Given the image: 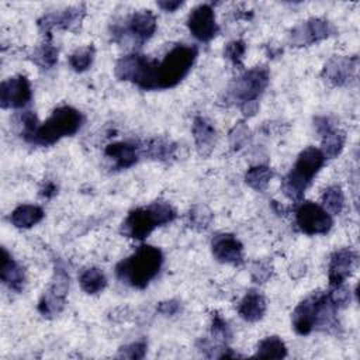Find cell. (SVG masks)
Instances as JSON below:
<instances>
[{
	"instance_id": "cell-14",
	"label": "cell",
	"mask_w": 360,
	"mask_h": 360,
	"mask_svg": "<svg viewBox=\"0 0 360 360\" xmlns=\"http://www.w3.org/2000/svg\"><path fill=\"white\" fill-rule=\"evenodd\" d=\"M211 250L218 262L235 266L243 262V246L231 233H217L211 240Z\"/></svg>"
},
{
	"instance_id": "cell-1",
	"label": "cell",
	"mask_w": 360,
	"mask_h": 360,
	"mask_svg": "<svg viewBox=\"0 0 360 360\" xmlns=\"http://www.w3.org/2000/svg\"><path fill=\"white\" fill-rule=\"evenodd\" d=\"M198 51L194 45L179 44L162 60L152 59L150 90L170 89L180 83L195 62Z\"/></svg>"
},
{
	"instance_id": "cell-30",
	"label": "cell",
	"mask_w": 360,
	"mask_h": 360,
	"mask_svg": "<svg viewBox=\"0 0 360 360\" xmlns=\"http://www.w3.org/2000/svg\"><path fill=\"white\" fill-rule=\"evenodd\" d=\"M32 60L42 69H51L58 60V49L52 44H42L34 52Z\"/></svg>"
},
{
	"instance_id": "cell-25",
	"label": "cell",
	"mask_w": 360,
	"mask_h": 360,
	"mask_svg": "<svg viewBox=\"0 0 360 360\" xmlns=\"http://www.w3.org/2000/svg\"><path fill=\"white\" fill-rule=\"evenodd\" d=\"M345 145V134L339 129H329L322 135V149L321 152L323 153L325 159H332L336 158Z\"/></svg>"
},
{
	"instance_id": "cell-31",
	"label": "cell",
	"mask_w": 360,
	"mask_h": 360,
	"mask_svg": "<svg viewBox=\"0 0 360 360\" xmlns=\"http://www.w3.org/2000/svg\"><path fill=\"white\" fill-rule=\"evenodd\" d=\"M245 51H246V46H245V42L243 41H232L229 42L225 49H224V53L225 56L236 66H242V59H243V55H245Z\"/></svg>"
},
{
	"instance_id": "cell-8",
	"label": "cell",
	"mask_w": 360,
	"mask_h": 360,
	"mask_svg": "<svg viewBox=\"0 0 360 360\" xmlns=\"http://www.w3.org/2000/svg\"><path fill=\"white\" fill-rule=\"evenodd\" d=\"M156 31V17L150 10H141L132 13L125 18L124 25H114L112 37L115 41L124 37H131L136 44L148 41Z\"/></svg>"
},
{
	"instance_id": "cell-20",
	"label": "cell",
	"mask_w": 360,
	"mask_h": 360,
	"mask_svg": "<svg viewBox=\"0 0 360 360\" xmlns=\"http://www.w3.org/2000/svg\"><path fill=\"white\" fill-rule=\"evenodd\" d=\"M193 135L200 153L205 155L212 149L215 141L214 127L202 117H197L193 122Z\"/></svg>"
},
{
	"instance_id": "cell-23",
	"label": "cell",
	"mask_w": 360,
	"mask_h": 360,
	"mask_svg": "<svg viewBox=\"0 0 360 360\" xmlns=\"http://www.w3.org/2000/svg\"><path fill=\"white\" fill-rule=\"evenodd\" d=\"M287 356V347L284 342L277 336H269L260 340L255 357L260 359H283Z\"/></svg>"
},
{
	"instance_id": "cell-7",
	"label": "cell",
	"mask_w": 360,
	"mask_h": 360,
	"mask_svg": "<svg viewBox=\"0 0 360 360\" xmlns=\"http://www.w3.org/2000/svg\"><path fill=\"white\" fill-rule=\"evenodd\" d=\"M269 83V70L266 66H256L238 77L228 89V97L239 105L256 101Z\"/></svg>"
},
{
	"instance_id": "cell-37",
	"label": "cell",
	"mask_w": 360,
	"mask_h": 360,
	"mask_svg": "<svg viewBox=\"0 0 360 360\" xmlns=\"http://www.w3.org/2000/svg\"><path fill=\"white\" fill-rule=\"evenodd\" d=\"M55 194H56V186L52 181H46L45 186L41 188V195H44L46 198H51Z\"/></svg>"
},
{
	"instance_id": "cell-16",
	"label": "cell",
	"mask_w": 360,
	"mask_h": 360,
	"mask_svg": "<svg viewBox=\"0 0 360 360\" xmlns=\"http://www.w3.org/2000/svg\"><path fill=\"white\" fill-rule=\"evenodd\" d=\"M356 69H357L356 58L336 56L325 65L322 75H323L325 80L330 82L332 84L342 86V84H346L347 82H350V79L354 76Z\"/></svg>"
},
{
	"instance_id": "cell-10",
	"label": "cell",
	"mask_w": 360,
	"mask_h": 360,
	"mask_svg": "<svg viewBox=\"0 0 360 360\" xmlns=\"http://www.w3.org/2000/svg\"><path fill=\"white\" fill-rule=\"evenodd\" d=\"M31 97L30 80L22 75L8 77L0 84L1 108H22L31 101Z\"/></svg>"
},
{
	"instance_id": "cell-27",
	"label": "cell",
	"mask_w": 360,
	"mask_h": 360,
	"mask_svg": "<svg viewBox=\"0 0 360 360\" xmlns=\"http://www.w3.org/2000/svg\"><path fill=\"white\" fill-rule=\"evenodd\" d=\"M345 205V195L339 186L328 187L322 194V208L329 214H339Z\"/></svg>"
},
{
	"instance_id": "cell-6",
	"label": "cell",
	"mask_w": 360,
	"mask_h": 360,
	"mask_svg": "<svg viewBox=\"0 0 360 360\" xmlns=\"http://www.w3.org/2000/svg\"><path fill=\"white\" fill-rule=\"evenodd\" d=\"M176 218L174 208L165 201H156L148 207L132 210L122 222L121 233L142 240L156 226L172 222Z\"/></svg>"
},
{
	"instance_id": "cell-36",
	"label": "cell",
	"mask_w": 360,
	"mask_h": 360,
	"mask_svg": "<svg viewBox=\"0 0 360 360\" xmlns=\"http://www.w3.org/2000/svg\"><path fill=\"white\" fill-rule=\"evenodd\" d=\"M183 4V1L180 0H163V1H158V6L165 10V11H174L177 10L180 6Z\"/></svg>"
},
{
	"instance_id": "cell-15",
	"label": "cell",
	"mask_w": 360,
	"mask_h": 360,
	"mask_svg": "<svg viewBox=\"0 0 360 360\" xmlns=\"http://www.w3.org/2000/svg\"><path fill=\"white\" fill-rule=\"evenodd\" d=\"M357 266V255L349 248L335 252L329 263V284L332 288L339 287L353 273Z\"/></svg>"
},
{
	"instance_id": "cell-4",
	"label": "cell",
	"mask_w": 360,
	"mask_h": 360,
	"mask_svg": "<svg viewBox=\"0 0 360 360\" xmlns=\"http://www.w3.org/2000/svg\"><path fill=\"white\" fill-rule=\"evenodd\" d=\"M325 163V156L321 149L315 146L305 148L294 167L290 173L281 180V190L284 195L291 201H301L307 187L311 184L314 176Z\"/></svg>"
},
{
	"instance_id": "cell-18",
	"label": "cell",
	"mask_w": 360,
	"mask_h": 360,
	"mask_svg": "<svg viewBox=\"0 0 360 360\" xmlns=\"http://www.w3.org/2000/svg\"><path fill=\"white\" fill-rule=\"evenodd\" d=\"M141 146L131 142H114L105 148V155L115 162L118 169H128L138 162Z\"/></svg>"
},
{
	"instance_id": "cell-29",
	"label": "cell",
	"mask_w": 360,
	"mask_h": 360,
	"mask_svg": "<svg viewBox=\"0 0 360 360\" xmlns=\"http://www.w3.org/2000/svg\"><path fill=\"white\" fill-rule=\"evenodd\" d=\"M93 59H94V48L91 45H87L80 49H76L69 56V65L76 72H84L91 66Z\"/></svg>"
},
{
	"instance_id": "cell-21",
	"label": "cell",
	"mask_w": 360,
	"mask_h": 360,
	"mask_svg": "<svg viewBox=\"0 0 360 360\" xmlns=\"http://www.w3.org/2000/svg\"><path fill=\"white\" fill-rule=\"evenodd\" d=\"M44 218V211L41 207L38 205H32V204H22L18 205L13 212H11V222L14 226L17 228H31L35 224H38L41 219Z\"/></svg>"
},
{
	"instance_id": "cell-26",
	"label": "cell",
	"mask_w": 360,
	"mask_h": 360,
	"mask_svg": "<svg viewBox=\"0 0 360 360\" xmlns=\"http://www.w3.org/2000/svg\"><path fill=\"white\" fill-rule=\"evenodd\" d=\"M273 177V172L269 166H253L250 167L248 172H246V176H245V180L246 183L255 188L256 191H264L269 181L271 180Z\"/></svg>"
},
{
	"instance_id": "cell-3",
	"label": "cell",
	"mask_w": 360,
	"mask_h": 360,
	"mask_svg": "<svg viewBox=\"0 0 360 360\" xmlns=\"http://www.w3.org/2000/svg\"><path fill=\"white\" fill-rule=\"evenodd\" d=\"M83 124V115L73 107L63 105L51 114V117L38 124V127L25 135L24 138L35 145L49 146L62 139L63 136H70L76 134Z\"/></svg>"
},
{
	"instance_id": "cell-2",
	"label": "cell",
	"mask_w": 360,
	"mask_h": 360,
	"mask_svg": "<svg viewBox=\"0 0 360 360\" xmlns=\"http://www.w3.org/2000/svg\"><path fill=\"white\" fill-rule=\"evenodd\" d=\"M163 263L160 249L142 245L115 267L117 277L135 288H145L159 273Z\"/></svg>"
},
{
	"instance_id": "cell-22",
	"label": "cell",
	"mask_w": 360,
	"mask_h": 360,
	"mask_svg": "<svg viewBox=\"0 0 360 360\" xmlns=\"http://www.w3.org/2000/svg\"><path fill=\"white\" fill-rule=\"evenodd\" d=\"M80 287L87 294H98L107 285V278L104 273L97 267L84 269L79 276Z\"/></svg>"
},
{
	"instance_id": "cell-28",
	"label": "cell",
	"mask_w": 360,
	"mask_h": 360,
	"mask_svg": "<svg viewBox=\"0 0 360 360\" xmlns=\"http://www.w3.org/2000/svg\"><path fill=\"white\" fill-rule=\"evenodd\" d=\"M65 307V298L51 292V291H45L44 295L39 300L38 304V311L44 315V316H55L58 315Z\"/></svg>"
},
{
	"instance_id": "cell-12",
	"label": "cell",
	"mask_w": 360,
	"mask_h": 360,
	"mask_svg": "<svg viewBox=\"0 0 360 360\" xmlns=\"http://www.w3.org/2000/svg\"><path fill=\"white\" fill-rule=\"evenodd\" d=\"M84 6H76L69 7L60 13H48L38 20V28L48 38H51V32L53 28L75 30L80 25L84 17Z\"/></svg>"
},
{
	"instance_id": "cell-34",
	"label": "cell",
	"mask_w": 360,
	"mask_h": 360,
	"mask_svg": "<svg viewBox=\"0 0 360 360\" xmlns=\"http://www.w3.org/2000/svg\"><path fill=\"white\" fill-rule=\"evenodd\" d=\"M190 218H191L193 226H198V228L204 229V228L208 226V222L211 219V214L204 207H195L190 212Z\"/></svg>"
},
{
	"instance_id": "cell-19",
	"label": "cell",
	"mask_w": 360,
	"mask_h": 360,
	"mask_svg": "<svg viewBox=\"0 0 360 360\" xmlns=\"http://www.w3.org/2000/svg\"><path fill=\"white\" fill-rule=\"evenodd\" d=\"M238 312L245 321L249 322H256L262 319L266 312L264 297L256 290L248 291L238 305Z\"/></svg>"
},
{
	"instance_id": "cell-32",
	"label": "cell",
	"mask_w": 360,
	"mask_h": 360,
	"mask_svg": "<svg viewBox=\"0 0 360 360\" xmlns=\"http://www.w3.org/2000/svg\"><path fill=\"white\" fill-rule=\"evenodd\" d=\"M146 342L145 340H138V342H132L127 346H124L120 350V357H127V359H142L146 353Z\"/></svg>"
},
{
	"instance_id": "cell-11",
	"label": "cell",
	"mask_w": 360,
	"mask_h": 360,
	"mask_svg": "<svg viewBox=\"0 0 360 360\" xmlns=\"http://www.w3.org/2000/svg\"><path fill=\"white\" fill-rule=\"evenodd\" d=\"M187 25L193 37L201 42L211 41L219 31L215 21L214 8L207 3L198 4L190 11Z\"/></svg>"
},
{
	"instance_id": "cell-9",
	"label": "cell",
	"mask_w": 360,
	"mask_h": 360,
	"mask_svg": "<svg viewBox=\"0 0 360 360\" xmlns=\"http://www.w3.org/2000/svg\"><path fill=\"white\" fill-rule=\"evenodd\" d=\"M295 221L298 228L307 235L326 233L332 228L330 214L315 202H302L295 211Z\"/></svg>"
},
{
	"instance_id": "cell-24",
	"label": "cell",
	"mask_w": 360,
	"mask_h": 360,
	"mask_svg": "<svg viewBox=\"0 0 360 360\" xmlns=\"http://www.w3.org/2000/svg\"><path fill=\"white\" fill-rule=\"evenodd\" d=\"M141 152L153 159L167 160L174 155L176 145L173 142L165 141V139H152V141L146 142L145 146H141Z\"/></svg>"
},
{
	"instance_id": "cell-33",
	"label": "cell",
	"mask_w": 360,
	"mask_h": 360,
	"mask_svg": "<svg viewBox=\"0 0 360 360\" xmlns=\"http://www.w3.org/2000/svg\"><path fill=\"white\" fill-rule=\"evenodd\" d=\"M211 330H212V335L222 339V340H228L231 339L232 333H231V329L228 326V323L218 315L215 314L212 316V326H211Z\"/></svg>"
},
{
	"instance_id": "cell-35",
	"label": "cell",
	"mask_w": 360,
	"mask_h": 360,
	"mask_svg": "<svg viewBox=\"0 0 360 360\" xmlns=\"http://www.w3.org/2000/svg\"><path fill=\"white\" fill-rule=\"evenodd\" d=\"M180 309V304L174 300H170V301H163L159 304L158 307V311L166 316H172L174 315L177 311Z\"/></svg>"
},
{
	"instance_id": "cell-13",
	"label": "cell",
	"mask_w": 360,
	"mask_h": 360,
	"mask_svg": "<svg viewBox=\"0 0 360 360\" xmlns=\"http://www.w3.org/2000/svg\"><path fill=\"white\" fill-rule=\"evenodd\" d=\"M330 34V24L322 18H309L292 28L290 38L295 46H305L318 42Z\"/></svg>"
},
{
	"instance_id": "cell-17",
	"label": "cell",
	"mask_w": 360,
	"mask_h": 360,
	"mask_svg": "<svg viewBox=\"0 0 360 360\" xmlns=\"http://www.w3.org/2000/svg\"><path fill=\"white\" fill-rule=\"evenodd\" d=\"M3 284H6L10 290L21 291L25 283V276L22 267L11 257V255L1 248V273H0Z\"/></svg>"
},
{
	"instance_id": "cell-5",
	"label": "cell",
	"mask_w": 360,
	"mask_h": 360,
	"mask_svg": "<svg viewBox=\"0 0 360 360\" xmlns=\"http://www.w3.org/2000/svg\"><path fill=\"white\" fill-rule=\"evenodd\" d=\"M336 307L326 292H312L302 300L292 312V326L298 335H308L316 326H329L333 322Z\"/></svg>"
}]
</instances>
